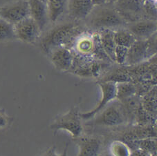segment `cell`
<instances>
[{
  "label": "cell",
  "mask_w": 157,
  "mask_h": 156,
  "mask_svg": "<svg viewBox=\"0 0 157 156\" xmlns=\"http://www.w3.org/2000/svg\"><path fill=\"white\" fill-rule=\"evenodd\" d=\"M113 6L127 24L145 20L143 4L140 0H118Z\"/></svg>",
  "instance_id": "5"
},
{
  "label": "cell",
  "mask_w": 157,
  "mask_h": 156,
  "mask_svg": "<svg viewBox=\"0 0 157 156\" xmlns=\"http://www.w3.org/2000/svg\"><path fill=\"white\" fill-rule=\"evenodd\" d=\"M87 125L91 126L113 128L129 124L128 118L121 102L116 99L100 111L95 117L87 121Z\"/></svg>",
  "instance_id": "3"
},
{
  "label": "cell",
  "mask_w": 157,
  "mask_h": 156,
  "mask_svg": "<svg viewBox=\"0 0 157 156\" xmlns=\"http://www.w3.org/2000/svg\"><path fill=\"white\" fill-rule=\"evenodd\" d=\"M118 0H106V4H112L113 5Z\"/></svg>",
  "instance_id": "30"
},
{
  "label": "cell",
  "mask_w": 157,
  "mask_h": 156,
  "mask_svg": "<svg viewBox=\"0 0 157 156\" xmlns=\"http://www.w3.org/2000/svg\"><path fill=\"white\" fill-rule=\"evenodd\" d=\"M114 41L116 46L129 48L136 39L126 28H121L114 30Z\"/></svg>",
  "instance_id": "20"
},
{
  "label": "cell",
  "mask_w": 157,
  "mask_h": 156,
  "mask_svg": "<svg viewBox=\"0 0 157 156\" xmlns=\"http://www.w3.org/2000/svg\"><path fill=\"white\" fill-rule=\"evenodd\" d=\"M30 16L29 1L20 0L1 8L0 17L12 24H17Z\"/></svg>",
  "instance_id": "8"
},
{
  "label": "cell",
  "mask_w": 157,
  "mask_h": 156,
  "mask_svg": "<svg viewBox=\"0 0 157 156\" xmlns=\"http://www.w3.org/2000/svg\"><path fill=\"white\" fill-rule=\"evenodd\" d=\"M68 0H47L48 17L51 22L56 21L60 17L67 9Z\"/></svg>",
  "instance_id": "18"
},
{
  "label": "cell",
  "mask_w": 157,
  "mask_h": 156,
  "mask_svg": "<svg viewBox=\"0 0 157 156\" xmlns=\"http://www.w3.org/2000/svg\"><path fill=\"white\" fill-rule=\"evenodd\" d=\"M140 98L143 109L151 116L156 118V86H154Z\"/></svg>",
  "instance_id": "17"
},
{
  "label": "cell",
  "mask_w": 157,
  "mask_h": 156,
  "mask_svg": "<svg viewBox=\"0 0 157 156\" xmlns=\"http://www.w3.org/2000/svg\"><path fill=\"white\" fill-rule=\"evenodd\" d=\"M93 8L91 0H68L67 10L72 19L80 21L87 17Z\"/></svg>",
  "instance_id": "15"
},
{
  "label": "cell",
  "mask_w": 157,
  "mask_h": 156,
  "mask_svg": "<svg viewBox=\"0 0 157 156\" xmlns=\"http://www.w3.org/2000/svg\"><path fill=\"white\" fill-rule=\"evenodd\" d=\"M100 156H111L109 153H108V152L107 151L106 153H102V154H101V155Z\"/></svg>",
  "instance_id": "31"
},
{
  "label": "cell",
  "mask_w": 157,
  "mask_h": 156,
  "mask_svg": "<svg viewBox=\"0 0 157 156\" xmlns=\"http://www.w3.org/2000/svg\"><path fill=\"white\" fill-rule=\"evenodd\" d=\"M40 1H42V2H44V3H46V4H47V0H40Z\"/></svg>",
  "instance_id": "32"
},
{
  "label": "cell",
  "mask_w": 157,
  "mask_h": 156,
  "mask_svg": "<svg viewBox=\"0 0 157 156\" xmlns=\"http://www.w3.org/2000/svg\"><path fill=\"white\" fill-rule=\"evenodd\" d=\"M51 63L59 71H67L72 68V51L66 47L62 46L53 50L49 55Z\"/></svg>",
  "instance_id": "12"
},
{
  "label": "cell",
  "mask_w": 157,
  "mask_h": 156,
  "mask_svg": "<svg viewBox=\"0 0 157 156\" xmlns=\"http://www.w3.org/2000/svg\"><path fill=\"white\" fill-rule=\"evenodd\" d=\"M30 17L36 21L41 31L49 21L47 5L40 0H29Z\"/></svg>",
  "instance_id": "14"
},
{
  "label": "cell",
  "mask_w": 157,
  "mask_h": 156,
  "mask_svg": "<svg viewBox=\"0 0 157 156\" xmlns=\"http://www.w3.org/2000/svg\"><path fill=\"white\" fill-rule=\"evenodd\" d=\"M107 152L111 156H131L132 154V150L128 144L121 139L111 142Z\"/></svg>",
  "instance_id": "22"
},
{
  "label": "cell",
  "mask_w": 157,
  "mask_h": 156,
  "mask_svg": "<svg viewBox=\"0 0 157 156\" xmlns=\"http://www.w3.org/2000/svg\"><path fill=\"white\" fill-rule=\"evenodd\" d=\"M98 86L101 90V99L95 108L87 112L80 113V115L82 120L88 121L101 111L107 104L116 98V84L112 82H98Z\"/></svg>",
  "instance_id": "6"
},
{
  "label": "cell",
  "mask_w": 157,
  "mask_h": 156,
  "mask_svg": "<svg viewBox=\"0 0 157 156\" xmlns=\"http://www.w3.org/2000/svg\"><path fill=\"white\" fill-rule=\"evenodd\" d=\"M78 147L77 156H100L102 149V142L97 137L80 136L74 138Z\"/></svg>",
  "instance_id": "10"
},
{
  "label": "cell",
  "mask_w": 157,
  "mask_h": 156,
  "mask_svg": "<svg viewBox=\"0 0 157 156\" xmlns=\"http://www.w3.org/2000/svg\"><path fill=\"white\" fill-rule=\"evenodd\" d=\"M156 124L147 126L139 125H129L128 128L119 133V138L126 143L139 139L156 138Z\"/></svg>",
  "instance_id": "9"
},
{
  "label": "cell",
  "mask_w": 157,
  "mask_h": 156,
  "mask_svg": "<svg viewBox=\"0 0 157 156\" xmlns=\"http://www.w3.org/2000/svg\"><path fill=\"white\" fill-rule=\"evenodd\" d=\"M10 123V117L5 112L0 111V129L6 128Z\"/></svg>",
  "instance_id": "27"
},
{
  "label": "cell",
  "mask_w": 157,
  "mask_h": 156,
  "mask_svg": "<svg viewBox=\"0 0 157 156\" xmlns=\"http://www.w3.org/2000/svg\"><path fill=\"white\" fill-rule=\"evenodd\" d=\"M69 146V142H67L63 152L62 153H58L56 152V147L55 146L48 148L42 153L41 156H68V149Z\"/></svg>",
  "instance_id": "26"
},
{
  "label": "cell",
  "mask_w": 157,
  "mask_h": 156,
  "mask_svg": "<svg viewBox=\"0 0 157 156\" xmlns=\"http://www.w3.org/2000/svg\"><path fill=\"white\" fill-rule=\"evenodd\" d=\"M15 39L14 25L0 17V42L11 41Z\"/></svg>",
  "instance_id": "23"
},
{
  "label": "cell",
  "mask_w": 157,
  "mask_h": 156,
  "mask_svg": "<svg viewBox=\"0 0 157 156\" xmlns=\"http://www.w3.org/2000/svg\"><path fill=\"white\" fill-rule=\"evenodd\" d=\"M80 112L78 106H74L65 113L57 117L50 125V128L54 134L59 131H66L72 136L73 138H76L82 136L83 126L81 119Z\"/></svg>",
  "instance_id": "4"
},
{
  "label": "cell",
  "mask_w": 157,
  "mask_h": 156,
  "mask_svg": "<svg viewBox=\"0 0 157 156\" xmlns=\"http://www.w3.org/2000/svg\"><path fill=\"white\" fill-rule=\"evenodd\" d=\"M98 32V38L101 47L111 61L115 62V50L116 44L114 41V30L104 29Z\"/></svg>",
  "instance_id": "16"
},
{
  "label": "cell",
  "mask_w": 157,
  "mask_h": 156,
  "mask_svg": "<svg viewBox=\"0 0 157 156\" xmlns=\"http://www.w3.org/2000/svg\"><path fill=\"white\" fill-rule=\"evenodd\" d=\"M125 28L133 35L136 40H146L156 33L157 25L154 20H140L127 24Z\"/></svg>",
  "instance_id": "11"
},
{
  "label": "cell",
  "mask_w": 157,
  "mask_h": 156,
  "mask_svg": "<svg viewBox=\"0 0 157 156\" xmlns=\"http://www.w3.org/2000/svg\"><path fill=\"white\" fill-rule=\"evenodd\" d=\"M131 156H156V155H151L150 153L144 151V150H143L135 149L132 151Z\"/></svg>",
  "instance_id": "28"
},
{
  "label": "cell",
  "mask_w": 157,
  "mask_h": 156,
  "mask_svg": "<svg viewBox=\"0 0 157 156\" xmlns=\"http://www.w3.org/2000/svg\"><path fill=\"white\" fill-rule=\"evenodd\" d=\"M147 39L136 40L128 48L124 66H135L147 61Z\"/></svg>",
  "instance_id": "13"
},
{
  "label": "cell",
  "mask_w": 157,
  "mask_h": 156,
  "mask_svg": "<svg viewBox=\"0 0 157 156\" xmlns=\"http://www.w3.org/2000/svg\"><path fill=\"white\" fill-rule=\"evenodd\" d=\"M136 95V88L133 82H126L116 84V98L118 101Z\"/></svg>",
  "instance_id": "21"
},
{
  "label": "cell",
  "mask_w": 157,
  "mask_h": 156,
  "mask_svg": "<svg viewBox=\"0 0 157 156\" xmlns=\"http://www.w3.org/2000/svg\"><path fill=\"white\" fill-rule=\"evenodd\" d=\"M109 5L105 4L94 6L90 14L86 17L91 28L96 31L125 28L127 23L116 11L114 6L110 7Z\"/></svg>",
  "instance_id": "2"
},
{
  "label": "cell",
  "mask_w": 157,
  "mask_h": 156,
  "mask_svg": "<svg viewBox=\"0 0 157 156\" xmlns=\"http://www.w3.org/2000/svg\"><path fill=\"white\" fill-rule=\"evenodd\" d=\"M14 31L16 39L28 44L36 42L42 32L38 25L30 16L15 24Z\"/></svg>",
  "instance_id": "7"
},
{
  "label": "cell",
  "mask_w": 157,
  "mask_h": 156,
  "mask_svg": "<svg viewBox=\"0 0 157 156\" xmlns=\"http://www.w3.org/2000/svg\"><path fill=\"white\" fill-rule=\"evenodd\" d=\"M147 59L151 58L156 53V33L154 34L147 39Z\"/></svg>",
  "instance_id": "25"
},
{
  "label": "cell",
  "mask_w": 157,
  "mask_h": 156,
  "mask_svg": "<svg viewBox=\"0 0 157 156\" xmlns=\"http://www.w3.org/2000/svg\"><path fill=\"white\" fill-rule=\"evenodd\" d=\"M0 13H1V8H0Z\"/></svg>",
  "instance_id": "33"
},
{
  "label": "cell",
  "mask_w": 157,
  "mask_h": 156,
  "mask_svg": "<svg viewBox=\"0 0 157 156\" xmlns=\"http://www.w3.org/2000/svg\"><path fill=\"white\" fill-rule=\"evenodd\" d=\"M128 48L116 46L115 50V62L121 66H124L125 62Z\"/></svg>",
  "instance_id": "24"
},
{
  "label": "cell",
  "mask_w": 157,
  "mask_h": 156,
  "mask_svg": "<svg viewBox=\"0 0 157 156\" xmlns=\"http://www.w3.org/2000/svg\"><path fill=\"white\" fill-rule=\"evenodd\" d=\"M92 3H93L94 6H101L106 4V0H91Z\"/></svg>",
  "instance_id": "29"
},
{
  "label": "cell",
  "mask_w": 157,
  "mask_h": 156,
  "mask_svg": "<svg viewBox=\"0 0 157 156\" xmlns=\"http://www.w3.org/2000/svg\"><path fill=\"white\" fill-rule=\"evenodd\" d=\"M85 32L80 26L74 22H67L55 26L51 29L40 41V47L43 52L49 55L53 50L64 46H71L75 39Z\"/></svg>",
  "instance_id": "1"
},
{
  "label": "cell",
  "mask_w": 157,
  "mask_h": 156,
  "mask_svg": "<svg viewBox=\"0 0 157 156\" xmlns=\"http://www.w3.org/2000/svg\"><path fill=\"white\" fill-rule=\"evenodd\" d=\"M128 145L130 149H140L150 153L151 155H156V138H148L139 140L128 142Z\"/></svg>",
  "instance_id": "19"
}]
</instances>
